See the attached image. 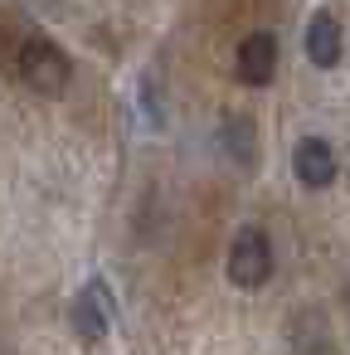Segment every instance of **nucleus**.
Returning a JSON list of instances; mask_svg holds the SVG:
<instances>
[{"label": "nucleus", "mask_w": 350, "mask_h": 355, "mask_svg": "<svg viewBox=\"0 0 350 355\" xmlns=\"http://www.w3.org/2000/svg\"><path fill=\"white\" fill-rule=\"evenodd\" d=\"M224 146L248 166V161H253V122H248V117H229V122H224Z\"/></svg>", "instance_id": "obj_7"}, {"label": "nucleus", "mask_w": 350, "mask_h": 355, "mask_svg": "<svg viewBox=\"0 0 350 355\" xmlns=\"http://www.w3.org/2000/svg\"><path fill=\"white\" fill-rule=\"evenodd\" d=\"M272 277V243L263 229H238L234 243H229V282L253 292Z\"/></svg>", "instance_id": "obj_2"}, {"label": "nucleus", "mask_w": 350, "mask_h": 355, "mask_svg": "<svg viewBox=\"0 0 350 355\" xmlns=\"http://www.w3.org/2000/svg\"><path fill=\"white\" fill-rule=\"evenodd\" d=\"M20 78L35 88V93H44V98H59L64 88H69V78H73V69H69V54L54 44V40H44V35H30L25 44H20Z\"/></svg>", "instance_id": "obj_1"}, {"label": "nucleus", "mask_w": 350, "mask_h": 355, "mask_svg": "<svg viewBox=\"0 0 350 355\" xmlns=\"http://www.w3.org/2000/svg\"><path fill=\"white\" fill-rule=\"evenodd\" d=\"M340 20L331 15V10H321V15H311V25H306V59L316 64V69H335L340 64Z\"/></svg>", "instance_id": "obj_6"}, {"label": "nucleus", "mask_w": 350, "mask_h": 355, "mask_svg": "<svg viewBox=\"0 0 350 355\" xmlns=\"http://www.w3.org/2000/svg\"><path fill=\"white\" fill-rule=\"evenodd\" d=\"M292 171H297V180L306 190H326L335 180V151H331V141L326 137H301L297 151H292Z\"/></svg>", "instance_id": "obj_4"}, {"label": "nucleus", "mask_w": 350, "mask_h": 355, "mask_svg": "<svg viewBox=\"0 0 350 355\" xmlns=\"http://www.w3.org/2000/svg\"><path fill=\"white\" fill-rule=\"evenodd\" d=\"M234 69H238V78L248 83V88H268L272 83V73H277V40L272 35H248L243 44H238V59H234Z\"/></svg>", "instance_id": "obj_5"}, {"label": "nucleus", "mask_w": 350, "mask_h": 355, "mask_svg": "<svg viewBox=\"0 0 350 355\" xmlns=\"http://www.w3.org/2000/svg\"><path fill=\"white\" fill-rule=\"evenodd\" d=\"M112 316H117V302H112L107 282L93 277V282L78 292V302H73V331H78V340L98 345V340L112 331Z\"/></svg>", "instance_id": "obj_3"}]
</instances>
